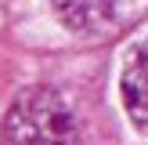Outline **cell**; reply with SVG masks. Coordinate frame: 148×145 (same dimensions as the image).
Here are the masks:
<instances>
[{
	"mask_svg": "<svg viewBox=\"0 0 148 145\" xmlns=\"http://www.w3.org/2000/svg\"><path fill=\"white\" fill-rule=\"evenodd\" d=\"M0 145H79V130L62 94L51 87H29L7 109Z\"/></svg>",
	"mask_w": 148,
	"mask_h": 145,
	"instance_id": "obj_1",
	"label": "cell"
},
{
	"mask_svg": "<svg viewBox=\"0 0 148 145\" xmlns=\"http://www.w3.org/2000/svg\"><path fill=\"white\" fill-rule=\"evenodd\" d=\"M119 98L137 130H148V40L137 44L119 76Z\"/></svg>",
	"mask_w": 148,
	"mask_h": 145,
	"instance_id": "obj_2",
	"label": "cell"
},
{
	"mask_svg": "<svg viewBox=\"0 0 148 145\" xmlns=\"http://www.w3.org/2000/svg\"><path fill=\"white\" fill-rule=\"evenodd\" d=\"M54 7L69 29L98 33L123 22V14L130 11V0H54Z\"/></svg>",
	"mask_w": 148,
	"mask_h": 145,
	"instance_id": "obj_3",
	"label": "cell"
}]
</instances>
